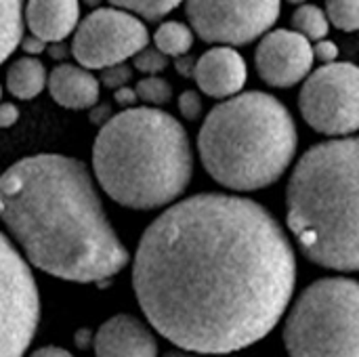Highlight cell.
<instances>
[{
    "mask_svg": "<svg viewBox=\"0 0 359 357\" xmlns=\"http://www.w3.org/2000/svg\"><path fill=\"white\" fill-rule=\"evenodd\" d=\"M133 288L151 328L175 347L236 353L284 318L297 288V255L263 204L196 194L147 225Z\"/></svg>",
    "mask_w": 359,
    "mask_h": 357,
    "instance_id": "1",
    "label": "cell"
},
{
    "mask_svg": "<svg viewBox=\"0 0 359 357\" xmlns=\"http://www.w3.org/2000/svg\"><path fill=\"white\" fill-rule=\"evenodd\" d=\"M0 221L27 263L59 280L101 284L130 261L88 166L72 156L36 154L8 166L0 175Z\"/></svg>",
    "mask_w": 359,
    "mask_h": 357,
    "instance_id": "2",
    "label": "cell"
},
{
    "mask_svg": "<svg viewBox=\"0 0 359 357\" xmlns=\"http://www.w3.org/2000/svg\"><path fill=\"white\" fill-rule=\"evenodd\" d=\"M93 173L101 189L124 208L170 206L194 177L187 130L160 107H126L99 128L93 143Z\"/></svg>",
    "mask_w": 359,
    "mask_h": 357,
    "instance_id": "3",
    "label": "cell"
},
{
    "mask_svg": "<svg viewBox=\"0 0 359 357\" xmlns=\"http://www.w3.org/2000/svg\"><path fill=\"white\" fill-rule=\"evenodd\" d=\"M286 223L320 267L359 271V137L309 147L286 187Z\"/></svg>",
    "mask_w": 359,
    "mask_h": 357,
    "instance_id": "4",
    "label": "cell"
},
{
    "mask_svg": "<svg viewBox=\"0 0 359 357\" xmlns=\"http://www.w3.org/2000/svg\"><path fill=\"white\" fill-rule=\"evenodd\" d=\"M297 122L269 93L242 90L217 103L198 133V154L212 181L231 191H259L290 168Z\"/></svg>",
    "mask_w": 359,
    "mask_h": 357,
    "instance_id": "5",
    "label": "cell"
},
{
    "mask_svg": "<svg viewBox=\"0 0 359 357\" xmlns=\"http://www.w3.org/2000/svg\"><path fill=\"white\" fill-rule=\"evenodd\" d=\"M284 347L290 357H359V282L309 284L286 314Z\"/></svg>",
    "mask_w": 359,
    "mask_h": 357,
    "instance_id": "6",
    "label": "cell"
},
{
    "mask_svg": "<svg viewBox=\"0 0 359 357\" xmlns=\"http://www.w3.org/2000/svg\"><path fill=\"white\" fill-rule=\"evenodd\" d=\"M299 109L303 120L328 137H347L359 130V65L349 61L324 63L301 86Z\"/></svg>",
    "mask_w": 359,
    "mask_h": 357,
    "instance_id": "7",
    "label": "cell"
},
{
    "mask_svg": "<svg viewBox=\"0 0 359 357\" xmlns=\"http://www.w3.org/2000/svg\"><path fill=\"white\" fill-rule=\"evenodd\" d=\"M40 322V295L27 259L0 229V357H23Z\"/></svg>",
    "mask_w": 359,
    "mask_h": 357,
    "instance_id": "8",
    "label": "cell"
},
{
    "mask_svg": "<svg viewBox=\"0 0 359 357\" xmlns=\"http://www.w3.org/2000/svg\"><path fill=\"white\" fill-rule=\"evenodd\" d=\"M149 44L143 19L118 6H97L76 27L72 38L74 59L88 69H103L133 59Z\"/></svg>",
    "mask_w": 359,
    "mask_h": 357,
    "instance_id": "9",
    "label": "cell"
},
{
    "mask_svg": "<svg viewBox=\"0 0 359 357\" xmlns=\"http://www.w3.org/2000/svg\"><path fill=\"white\" fill-rule=\"evenodd\" d=\"M185 13L204 42L242 46L276 25L282 0H185Z\"/></svg>",
    "mask_w": 359,
    "mask_h": 357,
    "instance_id": "10",
    "label": "cell"
},
{
    "mask_svg": "<svg viewBox=\"0 0 359 357\" xmlns=\"http://www.w3.org/2000/svg\"><path fill=\"white\" fill-rule=\"evenodd\" d=\"M313 44L297 29H269L255 50V65L261 80L276 88L301 84L313 72Z\"/></svg>",
    "mask_w": 359,
    "mask_h": 357,
    "instance_id": "11",
    "label": "cell"
},
{
    "mask_svg": "<svg viewBox=\"0 0 359 357\" xmlns=\"http://www.w3.org/2000/svg\"><path fill=\"white\" fill-rule=\"evenodd\" d=\"M194 80L204 95L212 99H229L242 93L248 80V67L236 46L215 44L196 61Z\"/></svg>",
    "mask_w": 359,
    "mask_h": 357,
    "instance_id": "12",
    "label": "cell"
},
{
    "mask_svg": "<svg viewBox=\"0 0 359 357\" xmlns=\"http://www.w3.org/2000/svg\"><path fill=\"white\" fill-rule=\"evenodd\" d=\"M95 357H158L151 330L137 318L120 314L109 318L93 339Z\"/></svg>",
    "mask_w": 359,
    "mask_h": 357,
    "instance_id": "13",
    "label": "cell"
},
{
    "mask_svg": "<svg viewBox=\"0 0 359 357\" xmlns=\"http://www.w3.org/2000/svg\"><path fill=\"white\" fill-rule=\"evenodd\" d=\"M23 19L29 34L46 42H61L74 36L80 23V0H27Z\"/></svg>",
    "mask_w": 359,
    "mask_h": 357,
    "instance_id": "14",
    "label": "cell"
},
{
    "mask_svg": "<svg viewBox=\"0 0 359 357\" xmlns=\"http://www.w3.org/2000/svg\"><path fill=\"white\" fill-rule=\"evenodd\" d=\"M48 93L65 109H90L99 103L101 80L80 63H59L48 74Z\"/></svg>",
    "mask_w": 359,
    "mask_h": 357,
    "instance_id": "15",
    "label": "cell"
},
{
    "mask_svg": "<svg viewBox=\"0 0 359 357\" xmlns=\"http://www.w3.org/2000/svg\"><path fill=\"white\" fill-rule=\"evenodd\" d=\"M48 84V72L44 63L34 55H23L6 69V90L17 99H34Z\"/></svg>",
    "mask_w": 359,
    "mask_h": 357,
    "instance_id": "16",
    "label": "cell"
},
{
    "mask_svg": "<svg viewBox=\"0 0 359 357\" xmlns=\"http://www.w3.org/2000/svg\"><path fill=\"white\" fill-rule=\"evenodd\" d=\"M23 0H0V65L15 53L23 38Z\"/></svg>",
    "mask_w": 359,
    "mask_h": 357,
    "instance_id": "17",
    "label": "cell"
},
{
    "mask_svg": "<svg viewBox=\"0 0 359 357\" xmlns=\"http://www.w3.org/2000/svg\"><path fill=\"white\" fill-rule=\"evenodd\" d=\"M194 36L196 32L191 25L183 21H164L158 25L154 34V44L166 55V57H181L187 55L194 46Z\"/></svg>",
    "mask_w": 359,
    "mask_h": 357,
    "instance_id": "18",
    "label": "cell"
},
{
    "mask_svg": "<svg viewBox=\"0 0 359 357\" xmlns=\"http://www.w3.org/2000/svg\"><path fill=\"white\" fill-rule=\"evenodd\" d=\"M292 25L299 34H303L311 42H318L328 36L330 19L324 8H320L318 4L305 2L301 6H297V11L292 13Z\"/></svg>",
    "mask_w": 359,
    "mask_h": 357,
    "instance_id": "19",
    "label": "cell"
},
{
    "mask_svg": "<svg viewBox=\"0 0 359 357\" xmlns=\"http://www.w3.org/2000/svg\"><path fill=\"white\" fill-rule=\"evenodd\" d=\"M107 2L111 6L130 11V13L139 15L141 19L158 21V19L166 17L168 13H172L185 0H107Z\"/></svg>",
    "mask_w": 359,
    "mask_h": 357,
    "instance_id": "20",
    "label": "cell"
},
{
    "mask_svg": "<svg viewBox=\"0 0 359 357\" xmlns=\"http://www.w3.org/2000/svg\"><path fill=\"white\" fill-rule=\"evenodd\" d=\"M326 15L341 32L359 29V0H326Z\"/></svg>",
    "mask_w": 359,
    "mask_h": 357,
    "instance_id": "21",
    "label": "cell"
},
{
    "mask_svg": "<svg viewBox=\"0 0 359 357\" xmlns=\"http://www.w3.org/2000/svg\"><path fill=\"white\" fill-rule=\"evenodd\" d=\"M137 95H139V101L147 103V105H154V107H160L164 103H168L172 99V86L168 80L160 78L158 76H145L137 82L135 86Z\"/></svg>",
    "mask_w": 359,
    "mask_h": 357,
    "instance_id": "22",
    "label": "cell"
},
{
    "mask_svg": "<svg viewBox=\"0 0 359 357\" xmlns=\"http://www.w3.org/2000/svg\"><path fill=\"white\" fill-rule=\"evenodd\" d=\"M168 65V57L158 48V46H145L141 48L135 57H133V67L145 76H158L166 69Z\"/></svg>",
    "mask_w": 359,
    "mask_h": 357,
    "instance_id": "23",
    "label": "cell"
},
{
    "mask_svg": "<svg viewBox=\"0 0 359 357\" xmlns=\"http://www.w3.org/2000/svg\"><path fill=\"white\" fill-rule=\"evenodd\" d=\"M133 69H135V67H130L126 61H124V63H114V65L103 67V69H101V76H99L101 86H107V88H111V90H116V88H120V86H126V84L133 80Z\"/></svg>",
    "mask_w": 359,
    "mask_h": 357,
    "instance_id": "24",
    "label": "cell"
},
{
    "mask_svg": "<svg viewBox=\"0 0 359 357\" xmlns=\"http://www.w3.org/2000/svg\"><path fill=\"white\" fill-rule=\"evenodd\" d=\"M179 112L185 120H198L204 112V103L202 97L196 90H183L179 95Z\"/></svg>",
    "mask_w": 359,
    "mask_h": 357,
    "instance_id": "25",
    "label": "cell"
},
{
    "mask_svg": "<svg viewBox=\"0 0 359 357\" xmlns=\"http://www.w3.org/2000/svg\"><path fill=\"white\" fill-rule=\"evenodd\" d=\"M313 55H316V59L322 61V63H334V61L339 59V46H337L332 40L322 38V40H318V42L313 44Z\"/></svg>",
    "mask_w": 359,
    "mask_h": 357,
    "instance_id": "26",
    "label": "cell"
},
{
    "mask_svg": "<svg viewBox=\"0 0 359 357\" xmlns=\"http://www.w3.org/2000/svg\"><path fill=\"white\" fill-rule=\"evenodd\" d=\"M19 48H21L25 55L38 57V55H42V53L48 48V42L42 40V38H38V36H34V34H23V38H21V42H19Z\"/></svg>",
    "mask_w": 359,
    "mask_h": 357,
    "instance_id": "27",
    "label": "cell"
},
{
    "mask_svg": "<svg viewBox=\"0 0 359 357\" xmlns=\"http://www.w3.org/2000/svg\"><path fill=\"white\" fill-rule=\"evenodd\" d=\"M114 101H116V105H120L122 109H126V107H135L137 105V101H139V95H137V90H135V86H120V88H116L114 90Z\"/></svg>",
    "mask_w": 359,
    "mask_h": 357,
    "instance_id": "28",
    "label": "cell"
},
{
    "mask_svg": "<svg viewBox=\"0 0 359 357\" xmlns=\"http://www.w3.org/2000/svg\"><path fill=\"white\" fill-rule=\"evenodd\" d=\"M19 120V107L15 103L0 101V128H11Z\"/></svg>",
    "mask_w": 359,
    "mask_h": 357,
    "instance_id": "29",
    "label": "cell"
},
{
    "mask_svg": "<svg viewBox=\"0 0 359 357\" xmlns=\"http://www.w3.org/2000/svg\"><path fill=\"white\" fill-rule=\"evenodd\" d=\"M111 118V107L109 105H105V103H95L93 107H90V122L93 124H105L107 120Z\"/></svg>",
    "mask_w": 359,
    "mask_h": 357,
    "instance_id": "30",
    "label": "cell"
},
{
    "mask_svg": "<svg viewBox=\"0 0 359 357\" xmlns=\"http://www.w3.org/2000/svg\"><path fill=\"white\" fill-rule=\"evenodd\" d=\"M175 65H177V72H179L181 76H185V78H191V76H194L196 61L189 57V53H187V55H181V57H177V59H175Z\"/></svg>",
    "mask_w": 359,
    "mask_h": 357,
    "instance_id": "31",
    "label": "cell"
},
{
    "mask_svg": "<svg viewBox=\"0 0 359 357\" xmlns=\"http://www.w3.org/2000/svg\"><path fill=\"white\" fill-rule=\"evenodd\" d=\"M46 50H48V57L50 59H57V61L65 59L67 53H72V48H67L65 40H61V42H48V48Z\"/></svg>",
    "mask_w": 359,
    "mask_h": 357,
    "instance_id": "32",
    "label": "cell"
},
{
    "mask_svg": "<svg viewBox=\"0 0 359 357\" xmlns=\"http://www.w3.org/2000/svg\"><path fill=\"white\" fill-rule=\"evenodd\" d=\"M29 357H74L69 351L61 349V347H42V349H36Z\"/></svg>",
    "mask_w": 359,
    "mask_h": 357,
    "instance_id": "33",
    "label": "cell"
},
{
    "mask_svg": "<svg viewBox=\"0 0 359 357\" xmlns=\"http://www.w3.org/2000/svg\"><path fill=\"white\" fill-rule=\"evenodd\" d=\"M164 357H233L231 353H198V351H185V349H181V351H170V353H166Z\"/></svg>",
    "mask_w": 359,
    "mask_h": 357,
    "instance_id": "34",
    "label": "cell"
},
{
    "mask_svg": "<svg viewBox=\"0 0 359 357\" xmlns=\"http://www.w3.org/2000/svg\"><path fill=\"white\" fill-rule=\"evenodd\" d=\"M86 6H90V8H97L99 4H101V0H82Z\"/></svg>",
    "mask_w": 359,
    "mask_h": 357,
    "instance_id": "35",
    "label": "cell"
},
{
    "mask_svg": "<svg viewBox=\"0 0 359 357\" xmlns=\"http://www.w3.org/2000/svg\"><path fill=\"white\" fill-rule=\"evenodd\" d=\"M286 2H290V4H294V6H301V4H305L307 0H286Z\"/></svg>",
    "mask_w": 359,
    "mask_h": 357,
    "instance_id": "36",
    "label": "cell"
},
{
    "mask_svg": "<svg viewBox=\"0 0 359 357\" xmlns=\"http://www.w3.org/2000/svg\"><path fill=\"white\" fill-rule=\"evenodd\" d=\"M0 101H2V84H0Z\"/></svg>",
    "mask_w": 359,
    "mask_h": 357,
    "instance_id": "37",
    "label": "cell"
},
{
    "mask_svg": "<svg viewBox=\"0 0 359 357\" xmlns=\"http://www.w3.org/2000/svg\"><path fill=\"white\" fill-rule=\"evenodd\" d=\"M0 175H2V173H0Z\"/></svg>",
    "mask_w": 359,
    "mask_h": 357,
    "instance_id": "38",
    "label": "cell"
}]
</instances>
